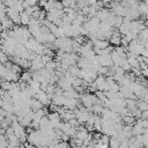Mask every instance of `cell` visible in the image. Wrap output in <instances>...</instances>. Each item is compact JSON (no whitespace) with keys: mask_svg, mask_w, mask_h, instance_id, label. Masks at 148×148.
<instances>
[{"mask_svg":"<svg viewBox=\"0 0 148 148\" xmlns=\"http://www.w3.org/2000/svg\"><path fill=\"white\" fill-rule=\"evenodd\" d=\"M64 102H65V97L64 95H53L52 99H51V103L57 105V106H62L64 105Z\"/></svg>","mask_w":148,"mask_h":148,"instance_id":"obj_5","label":"cell"},{"mask_svg":"<svg viewBox=\"0 0 148 148\" xmlns=\"http://www.w3.org/2000/svg\"><path fill=\"white\" fill-rule=\"evenodd\" d=\"M10 69H12L15 74H17V75H21V74H22V72H23V69H22L18 65H16V64H13V65H12V67H10Z\"/></svg>","mask_w":148,"mask_h":148,"instance_id":"obj_17","label":"cell"},{"mask_svg":"<svg viewBox=\"0 0 148 148\" xmlns=\"http://www.w3.org/2000/svg\"><path fill=\"white\" fill-rule=\"evenodd\" d=\"M136 108H138L141 112L147 111V110H148V103H146V102L142 101V99H139V101H136Z\"/></svg>","mask_w":148,"mask_h":148,"instance_id":"obj_14","label":"cell"},{"mask_svg":"<svg viewBox=\"0 0 148 148\" xmlns=\"http://www.w3.org/2000/svg\"><path fill=\"white\" fill-rule=\"evenodd\" d=\"M143 130H145V128H142L140 125L134 124L133 127H132V134H133V136H135V135H141V134L143 133Z\"/></svg>","mask_w":148,"mask_h":148,"instance_id":"obj_13","label":"cell"},{"mask_svg":"<svg viewBox=\"0 0 148 148\" xmlns=\"http://www.w3.org/2000/svg\"><path fill=\"white\" fill-rule=\"evenodd\" d=\"M47 84H49V83H46V82L40 83V90H42V91H46V89H47Z\"/></svg>","mask_w":148,"mask_h":148,"instance_id":"obj_20","label":"cell"},{"mask_svg":"<svg viewBox=\"0 0 148 148\" xmlns=\"http://www.w3.org/2000/svg\"><path fill=\"white\" fill-rule=\"evenodd\" d=\"M34 98H36L37 101H39V102L43 104V106H49V105L51 104V98L47 96V94H46L45 91L39 90V91L34 96Z\"/></svg>","mask_w":148,"mask_h":148,"instance_id":"obj_1","label":"cell"},{"mask_svg":"<svg viewBox=\"0 0 148 148\" xmlns=\"http://www.w3.org/2000/svg\"><path fill=\"white\" fill-rule=\"evenodd\" d=\"M44 106H43V104L39 102V101H37L36 98H31L30 99V110H32L34 112H36V111H38V110H40V109H43Z\"/></svg>","mask_w":148,"mask_h":148,"instance_id":"obj_6","label":"cell"},{"mask_svg":"<svg viewBox=\"0 0 148 148\" xmlns=\"http://www.w3.org/2000/svg\"><path fill=\"white\" fill-rule=\"evenodd\" d=\"M8 61H9V57L5 52H0V64L1 65H5Z\"/></svg>","mask_w":148,"mask_h":148,"instance_id":"obj_18","label":"cell"},{"mask_svg":"<svg viewBox=\"0 0 148 148\" xmlns=\"http://www.w3.org/2000/svg\"><path fill=\"white\" fill-rule=\"evenodd\" d=\"M143 2H145V3L147 5V6H148V0H143Z\"/></svg>","mask_w":148,"mask_h":148,"instance_id":"obj_26","label":"cell"},{"mask_svg":"<svg viewBox=\"0 0 148 148\" xmlns=\"http://www.w3.org/2000/svg\"><path fill=\"white\" fill-rule=\"evenodd\" d=\"M30 62H31V65H30V71L31 72H37V71L44 68V64L42 62V59H40L39 54H37V57Z\"/></svg>","mask_w":148,"mask_h":148,"instance_id":"obj_2","label":"cell"},{"mask_svg":"<svg viewBox=\"0 0 148 148\" xmlns=\"http://www.w3.org/2000/svg\"><path fill=\"white\" fill-rule=\"evenodd\" d=\"M31 74H32V72L29 69V71H23L22 72V74L20 75V82H23V83H27V84H29V82L32 80V77H31Z\"/></svg>","mask_w":148,"mask_h":148,"instance_id":"obj_4","label":"cell"},{"mask_svg":"<svg viewBox=\"0 0 148 148\" xmlns=\"http://www.w3.org/2000/svg\"><path fill=\"white\" fill-rule=\"evenodd\" d=\"M111 2H116V3H120L121 0H111Z\"/></svg>","mask_w":148,"mask_h":148,"instance_id":"obj_24","label":"cell"},{"mask_svg":"<svg viewBox=\"0 0 148 148\" xmlns=\"http://www.w3.org/2000/svg\"><path fill=\"white\" fill-rule=\"evenodd\" d=\"M147 68H148V65H147Z\"/></svg>","mask_w":148,"mask_h":148,"instance_id":"obj_28","label":"cell"},{"mask_svg":"<svg viewBox=\"0 0 148 148\" xmlns=\"http://www.w3.org/2000/svg\"><path fill=\"white\" fill-rule=\"evenodd\" d=\"M142 101H145L146 103H148V91L145 94V96H143V98H142Z\"/></svg>","mask_w":148,"mask_h":148,"instance_id":"obj_21","label":"cell"},{"mask_svg":"<svg viewBox=\"0 0 148 148\" xmlns=\"http://www.w3.org/2000/svg\"><path fill=\"white\" fill-rule=\"evenodd\" d=\"M143 24H145V27H146V28H148V21H145V23H143Z\"/></svg>","mask_w":148,"mask_h":148,"instance_id":"obj_25","label":"cell"},{"mask_svg":"<svg viewBox=\"0 0 148 148\" xmlns=\"http://www.w3.org/2000/svg\"><path fill=\"white\" fill-rule=\"evenodd\" d=\"M92 44H94L92 47L94 49H98V50H104L110 45L109 40H105V39H96L95 42H92Z\"/></svg>","mask_w":148,"mask_h":148,"instance_id":"obj_3","label":"cell"},{"mask_svg":"<svg viewBox=\"0 0 148 148\" xmlns=\"http://www.w3.org/2000/svg\"><path fill=\"white\" fill-rule=\"evenodd\" d=\"M29 7H32V6H38V0H27Z\"/></svg>","mask_w":148,"mask_h":148,"instance_id":"obj_19","label":"cell"},{"mask_svg":"<svg viewBox=\"0 0 148 148\" xmlns=\"http://www.w3.org/2000/svg\"><path fill=\"white\" fill-rule=\"evenodd\" d=\"M126 59H127L128 65H130L132 68H139L140 62H139V60H138V57H136V58H135V57H126Z\"/></svg>","mask_w":148,"mask_h":148,"instance_id":"obj_10","label":"cell"},{"mask_svg":"<svg viewBox=\"0 0 148 148\" xmlns=\"http://www.w3.org/2000/svg\"><path fill=\"white\" fill-rule=\"evenodd\" d=\"M119 148H128V145H126V143H120Z\"/></svg>","mask_w":148,"mask_h":148,"instance_id":"obj_22","label":"cell"},{"mask_svg":"<svg viewBox=\"0 0 148 148\" xmlns=\"http://www.w3.org/2000/svg\"><path fill=\"white\" fill-rule=\"evenodd\" d=\"M125 102H126V108H127L130 111H132L133 109L136 108V101H135V99L128 98V99H125Z\"/></svg>","mask_w":148,"mask_h":148,"instance_id":"obj_15","label":"cell"},{"mask_svg":"<svg viewBox=\"0 0 148 148\" xmlns=\"http://www.w3.org/2000/svg\"><path fill=\"white\" fill-rule=\"evenodd\" d=\"M20 18H21V25L25 27V25H29V22H30L31 16L23 10L22 13H20Z\"/></svg>","mask_w":148,"mask_h":148,"instance_id":"obj_9","label":"cell"},{"mask_svg":"<svg viewBox=\"0 0 148 148\" xmlns=\"http://www.w3.org/2000/svg\"><path fill=\"white\" fill-rule=\"evenodd\" d=\"M74 148H82V147H74Z\"/></svg>","mask_w":148,"mask_h":148,"instance_id":"obj_27","label":"cell"},{"mask_svg":"<svg viewBox=\"0 0 148 148\" xmlns=\"http://www.w3.org/2000/svg\"><path fill=\"white\" fill-rule=\"evenodd\" d=\"M82 83H83V80H82V79H80V77H74V80L72 81V87L75 89V88H77V87H81Z\"/></svg>","mask_w":148,"mask_h":148,"instance_id":"obj_16","label":"cell"},{"mask_svg":"<svg viewBox=\"0 0 148 148\" xmlns=\"http://www.w3.org/2000/svg\"><path fill=\"white\" fill-rule=\"evenodd\" d=\"M103 109H104V106H103L102 104H94V105L91 106L92 113H94V114H97V116H101V114H102Z\"/></svg>","mask_w":148,"mask_h":148,"instance_id":"obj_12","label":"cell"},{"mask_svg":"<svg viewBox=\"0 0 148 148\" xmlns=\"http://www.w3.org/2000/svg\"><path fill=\"white\" fill-rule=\"evenodd\" d=\"M62 95H64L65 98H76V99H79V97H80V94H77V92L74 90V88L64 91Z\"/></svg>","mask_w":148,"mask_h":148,"instance_id":"obj_8","label":"cell"},{"mask_svg":"<svg viewBox=\"0 0 148 148\" xmlns=\"http://www.w3.org/2000/svg\"><path fill=\"white\" fill-rule=\"evenodd\" d=\"M67 72L72 75V76H75V77H79V75H80V72H81V69L76 66V65H74V66H71L68 69H67Z\"/></svg>","mask_w":148,"mask_h":148,"instance_id":"obj_11","label":"cell"},{"mask_svg":"<svg viewBox=\"0 0 148 148\" xmlns=\"http://www.w3.org/2000/svg\"><path fill=\"white\" fill-rule=\"evenodd\" d=\"M120 139L118 135H114V136H110V140H109V148H119L120 146Z\"/></svg>","mask_w":148,"mask_h":148,"instance_id":"obj_7","label":"cell"},{"mask_svg":"<svg viewBox=\"0 0 148 148\" xmlns=\"http://www.w3.org/2000/svg\"><path fill=\"white\" fill-rule=\"evenodd\" d=\"M142 135H145V136H148V128H145V130H143V133H142Z\"/></svg>","mask_w":148,"mask_h":148,"instance_id":"obj_23","label":"cell"}]
</instances>
